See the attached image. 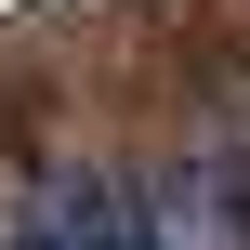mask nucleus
<instances>
[{"instance_id": "2", "label": "nucleus", "mask_w": 250, "mask_h": 250, "mask_svg": "<svg viewBox=\"0 0 250 250\" xmlns=\"http://www.w3.org/2000/svg\"><path fill=\"white\" fill-rule=\"evenodd\" d=\"M145 224H158V250H250V132H211V145L158 158Z\"/></svg>"}, {"instance_id": "1", "label": "nucleus", "mask_w": 250, "mask_h": 250, "mask_svg": "<svg viewBox=\"0 0 250 250\" xmlns=\"http://www.w3.org/2000/svg\"><path fill=\"white\" fill-rule=\"evenodd\" d=\"M0 250H158L145 171H119V158H53V171H26L13 211H0Z\"/></svg>"}]
</instances>
